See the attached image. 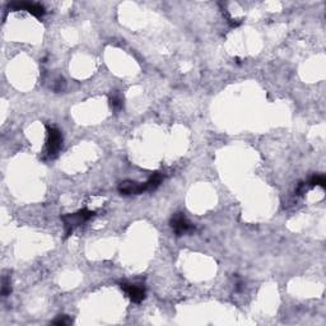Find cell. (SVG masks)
Listing matches in <instances>:
<instances>
[{"label":"cell","instance_id":"obj_1","mask_svg":"<svg viewBox=\"0 0 326 326\" xmlns=\"http://www.w3.org/2000/svg\"><path fill=\"white\" fill-rule=\"evenodd\" d=\"M94 214H96L94 211L88 210V209H82V210L76 211V213L66 214V215L61 216V221L64 222V227H65L66 236H70L75 227L80 226L84 222L89 221L92 216H94Z\"/></svg>","mask_w":326,"mask_h":326},{"label":"cell","instance_id":"obj_2","mask_svg":"<svg viewBox=\"0 0 326 326\" xmlns=\"http://www.w3.org/2000/svg\"><path fill=\"white\" fill-rule=\"evenodd\" d=\"M61 145H63V134L58 127L47 126V154L50 157H55L58 152L60 150Z\"/></svg>","mask_w":326,"mask_h":326},{"label":"cell","instance_id":"obj_3","mask_svg":"<svg viewBox=\"0 0 326 326\" xmlns=\"http://www.w3.org/2000/svg\"><path fill=\"white\" fill-rule=\"evenodd\" d=\"M171 227L177 236H182V234L194 229L193 224L187 221V218L182 213L173 214V216L171 218Z\"/></svg>","mask_w":326,"mask_h":326},{"label":"cell","instance_id":"obj_4","mask_svg":"<svg viewBox=\"0 0 326 326\" xmlns=\"http://www.w3.org/2000/svg\"><path fill=\"white\" fill-rule=\"evenodd\" d=\"M9 8L14 10H27L28 13H31V14L37 18L43 17L46 13L43 5L38 4V3H12Z\"/></svg>","mask_w":326,"mask_h":326},{"label":"cell","instance_id":"obj_5","mask_svg":"<svg viewBox=\"0 0 326 326\" xmlns=\"http://www.w3.org/2000/svg\"><path fill=\"white\" fill-rule=\"evenodd\" d=\"M120 287H121V289L129 295V298L132 301V302L139 303L145 298V290L144 288L140 287V285L129 284V283H121Z\"/></svg>","mask_w":326,"mask_h":326},{"label":"cell","instance_id":"obj_6","mask_svg":"<svg viewBox=\"0 0 326 326\" xmlns=\"http://www.w3.org/2000/svg\"><path fill=\"white\" fill-rule=\"evenodd\" d=\"M119 191L121 195H139V194L145 193V185L138 183L135 181H122L119 185Z\"/></svg>","mask_w":326,"mask_h":326},{"label":"cell","instance_id":"obj_7","mask_svg":"<svg viewBox=\"0 0 326 326\" xmlns=\"http://www.w3.org/2000/svg\"><path fill=\"white\" fill-rule=\"evenodd\" d=\"M163 180V176L162 173L159 172H154L152 176H150L149 178H148L147 182H144L145 185V190L147 191H153L155 190V188L158 187V186L160 185V182H162Z\"/></svg>","mask_w":326,"mask_h":326},{"label":"cell","instance_id":"obj_8","mask_svg":"<svg viewBox=\"0 0 326 326\" xmlns=\"http://www.w3.org/2000/svg\"><path fill=\"white\" fill-rule=\"evenodd\" d=\"M325 183H326V178L323 175H316L313 176L312 178L310 180L308 185L310 186H321V187H325Z\"/></svg>","mask_w":326,"mask_h":326},{"label":"cell","instance_id":"obj_9","mask_svg":"<svg viewBox=\"0 0 326 326\" xmlns=\"http://www.w3.org/2000/svg\"><path fill=\"white\" fill-rule=\"evenodd\" d=\"M10 292H12V288H10V279L8 277H4L3 278V287H2L3 297H7Z\"/></svg>","mask_w":326,"mask_h":326},{"label":"cell","instance_id":"obj_10","mask_svg":"<svg viewBox=\"0 0 326 326\" xmlns=\"http://www.w3.org/2000/svg\"><path fill=\"white\" fill-rule=\"evenodd\" d=\"M71 322H73V321H71V318H69V316H66V315L58 316V318H55V320L52 321V323H55V325H61V326L70 325Z\"/></svg>","mask_w":326,"mask_h":326},{"label":"cell","instance_id":"obj_11","mask_svg":"<svg viewBox=\"0 0 326 326\" xmlns=\"http://www.w3.org/2000/svg\"><path fill=\"white\" fill-rule=\"evenodd\" d=\"M110 104H111V107L114 110H120L122 107V101L121 98H120V96H117V94H114V96H111V98H110Z\"/></svg>","mask_w":326,"mask_h":326}]
</instances>
